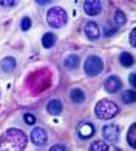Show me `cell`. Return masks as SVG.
<instances>
[{"label": "cell", "instance_id": "obj_1", "mask_svg": "<svg viewBox=\"0 0 136 151\" xmlns=\"http://www.w3.org/2000/svg\"><path fill=\"white\" fill-rule=\"evenodd\" d=\"M26 134L17 128H9L0 136V151H23Z\"/></svg>", "mask_w": 136, "mask_h": 151}, {"label": "cell", "instance_id": "obj_2", "mask_svg": "<svg viewBox=\"0 0 136 151\" xmlns=\"http://www.w3.org/2000/svg\"><path fill=\"white\" fill-rule=\"evenodd\" d=\"M26 86L33 93H42L45 90H48L51 86V73L46 68L34 71L33 74H30L28 80H26Z\"/></svg>", "mask_w": 136, "mask_h": 151}, {"label": "cell", "instance_id": "obj_3", "mask_svg": "<svg viewBox=\"0 0 136 151\" xmlns=\"http://www.w3.org/2000/svg\"><path fill=\"white\" fill-rule=\"evenodd\" d=\"M94 113H96V116L99 119H111L119 113V106L113 100L102 99L94 106Z\"/></svg>", "mask_w": 136, "mask_h": 151}, {"label": "cell", "instance_id": "obj_4", "mask_svg": "<svg viewBox=\"0 0 136 151\" xmlns=\"http://www.w3.org/2000/svg\"><path fill=\"white\" fill-rule=\"evenodd\" d=\"M67 12L64 8H59V6H54L48 11L46 14V22H48L53 28H60L67 23Z\"/></svg>", "mask_w": 136, "mask_h": 151}, {"label": "cell", "instance_id": "obj_5", "mask_svg": "<svg viewBox=\"0 0 136 151\" xmlns=\"http://www.w3.org/2000/svg\"><path fill=\"white\" fill-rule=\"evenodd\" d=\"M84 70H85V74L87 76H98L102 70H104V63H102V60L101 57L98 56H90L87 60H85V66H84Z\"/></svg>", "mask_w": 136, "mask_h": 151}, {"label": "cell", "instance_id": "obj_6", "mask_svg": "<svg viewBox=\"0 0 136 151\" xmlns=\"http://www.w3.org/2000/svg\"><path fill=\"white\" fill-rule=\"evenodd\" d=\"M31 140H33L34 145L42 147V145L46 143V140H48V136H46L43 128H34L33 133H31Z\"/></svg>", "mask_w": 136, "mask_h": 151}, {"label": "cell", "instance_id": "obj_7", "mask_svg": "<svg viewBox=\"0 0 136 151\" xmlns=\"http://www.w3.org/2000/svg\"><path fill=\"white\" fill-rule=\"evenodd\" d=\"M121 86H122V82L119 80V77H116V76H110L107 80H105V83H104V88H105V91L107 93H118L121 90Z\"/></svg>", "mask_w": 136, "mask_h": 151}, {"label": "cell", "instance_id": "obj_8", "mask_svg": "<svg viewBox=\"0 0 136 151\" xmlns=\"http://www.w3.org/2000/svg\"><path fill=\"white\" fill-rule=\"evenodd\" d=\"M102 134H104V139L108 142H118L119 139V129L114 125H105L102 129Z\"/></svg>", "mask_w": 136, "mask_h": 151}, {"label": "cell", "instance_id": "obj_9", "mask_svg": "<svg viewBox=\"0 0 136 151\" xmlns=\"http://www.w3.org/2000/svg\"><path fill=\"white\" fill-rule=\"evenodd\" d=\"M102 9V3L98 2V0H88V2L84 3V11L88 16H96L99 14Z\"/></svg>", "mask_w": 136, "mask_h": 151}, {"label": "cell", "instance_id": "obj_10", "mask_svg": "<svg viewBox=\"0 0 136 151\" xmlns=\"http://www.w3.org/2000/svg\"><path fill=\"white\" fill-rule=\"evenodd\" d=\"M84 31H85V36H87L88 39H91V40H96V39L99 37V34H101V29H99L98 23H94V22L85 23Z\"/></svg>", "mask_w": 136, "mask_h": 151}, {"label": "cell", "instance_id": "obj_11", "mask_svg": "<svg viewBox=\"0 0 136 151\" xmlns=\"http://www.w3.org/2000/svg\"><path fill=\"white\" fill-rule=\"evenodd\" d=\"M62 109H64V105L59 99H51L48 102V105H46V111H48L51 116H59L60 113H62Z\"/></svg>", "mask_w": 136, "mask_h": 151}, {"label": "cell", "instance_id": "obj_12", "mask_svg": "<svg viewBox=\"0 0 136 151\" xmlns=\"http://www.w3.org/2000/svg\"><path fill=\"white\" fill-rule=\"evenodd\" d=\"M77 133H79L80 139H90V137L94 134V127L91 125V123H82V125L79 127Z\"/></svg>", "mask_w": 136, "mask_h": 151}, {"label": "cell", "instance_id": "obj_13", "mask_svg": "<svg viewBox=\"0 0 136 151\" xmlns=\"http://www.w3.org/2000/svg\"><path fill=\"white\" fill-rule=\"evenodd\" d=\"M77 65H79V57L76 54H68L64 60V66L67 70H74V68H77Z\"/></svg>", "mask_w": 136, "mask_h": 151}, {"label": "cell", "instance_id": "obj_14", "mask_svg": "<svg viewBox=\"0 0 136 151\" xmlns=\"http://www.w3.org/2000/svg\"><path fill=\"white\" fill-rule=\"evenodd\" d=\"M0 66H2V71L3 73H11L16 68V60L12 59V57H5L2 60V63H0Z\"/></svg>", "mask_w": 136, "mask_h": 151}, {"label": "cell", "instance_id": "obj_15", "mask_svg": "<svg viewBox=\"0 0 136 151\" xmlns=\"http://www.w3.org/2000/svg\"><path fill=\"white\" fill-rule=\"evenodd\" d=\"M70 97H71V100L74 102V104H82V102L85 100V94H84L82 90L74 88V90H71V93H70Z\"/></svg>", "mask_w": 136, "mask_h": 151}, {"label": "cell", "instance_id": "obj_16", "mask_svg": "<svg viewBox=\"0 0 136 151\" xmlns=\"http://www.w3.org/2000/svg\"><path fill=\"white\" fill-rule=\"evenodd\" d=\"M56 36L54 34H51V32H46L45 36L42 37V45H43V48H53L54 45H56Z\"/></svg>", "mask_w": 136, "mask_h": 151}, {"label": "cell", "instance_id": "obj_17", "mask_svg": "<svg viewBox=\"0 0 136 151\" xmlns=\"http://www.w3.org/2000/svg\"><path fill=\"white\" fill-rule=\"evenodd\" d=\"M90 151H108V145L104 140H96L90 145Z\"/></svg>", "mask_w": 136, "mask_h": 151}, {"label": "cell", "instance_id": "obj_18", "mask_svg": "<svg viewBox=\"0 0 136 151\" xmlns=\"http://www.w3.org/2000/svg\"><path fill=\"white\" fill-rule=\"evenodd\" d=\"M113 22L116 23V26H122V25H125L127 17H125V14L122 11H116L113 14Z\"/></svg>", "mask_w": 136, "mask_h": 151}, {"label": "cell", "instance_id": "obj_19", "mask_svg": "<svg viewBox=\"0 0 136 151\" xmlns=\"http://www.w3.org/2000/svg\"><path fill=\"white\" fill-rule=\"evenodd\" d=\"M121 99H122V102H125V104H135V100H136V93H135L133 90L124 91V93H122V96H121Z\"/></svg>", "mask_w": 136, "mask_h": 151}, {"label": "cell", "instance_id": "obj_20", "mask_svg": "<svg viewBox=\"0 0 136 151\" xmlns=\"http://www.w3.org/2000/svg\"><path fill=\"white\" fill-rule=\"evenodd\" d=\"M119 62H121V65L122 66H132L133 65V57H132V54L130 52H122L121 54V57H119Z\"/></svg>", "mask_w": 136, "mask_h": 151}, {"label": "cell", "instance_id": "obj_21", "mask_svg": "<svg viewBox=\"0 0 136 151\" xmlns=\"http://www.w3.org/2000/svg\"><path fill=\"white\" fill-rule=\"evenodd\" d=\"M136 125H132L130 127V131H128V143H130V147L135 148L136 147Z\"/></svg>", "mask_w": 136, "mask_h": 151}, {"label": "cell", "instance_id": "obj_22", "mask_svg": "<svg viewBox=\"0 0 136 151\" xmlns=\"http://www.w3.org/2000/svg\"><path fill=\"white\" fill-rule=\"evenodd\" d=\"M20 26H22L23 31H28L31 28V19L30 17H23L22 19V23H20Z\"/></svg>", "mask_w": 136, "mask_h": 151}, {"label": "cell", "instance_id": "obj_23", "mask_svg": "<svg viewBox=\"0 0 136 151\" xmlns=\"http://www.w3.org/2000/svg\"><path fill=\"white\" fill-rule=\"evenodd\" d=\"M23 120L28 123V125H34V123H36V117H34V114H31V113H26L23 116Z\"/></svg>", "mask_w": 136, "mask_h": 151}, {"label": "cell", "instance_id": "obj_24", "mask_svg": "<svg viewBox=\"0 0 136 151\" xmlns=\"http://www.w3.org/2000/svg\"><path fill=\"white\" fill-rule=\"evenodd\" d=\"M114 31H116V29L111 28V26H105V28H104V34H105L107 37H110L111 34H114Z\"/></svg>", "mask_w": 136, "mask_h": 151}, {"label": "cell", "instance_id": "obj_25", "mask_svg": "<svg viewBox=\"0 0 136 151\" xmlns=\"http://www.w3.org/2000/svg\"><path fill=\"white\" fill-rule=\"evenodd\" d=\"M50 151H68V148L64 147V145H54V147L50 148Z\"/></svg>", "mask_w": 136, "mask_h": 151}, {"label": "cell", "instance_id": "obj_26", "mask_svg": "<svg viewBox=\"0 0 136 151\" xmlns=\"http://www.w3.org/2000/svg\"><path fill=\"white\" fill-rule=\"evenodd\" d=\"M0 5L2 6H14L16 2H12V0H0Z\"/></svg>", "mask_w": 136, "mask_h": 151}, {"label": "cell", "instance_id": "obj_27", "mask_svg": "<svg viewBox=\"0 0 136 151\" xmlns=\"http://www.w3.org/2000/svg\"><path fill=\"white\" fill-rule=\"evenodd\" d=\"M130 45H132V46L136 45V31H135V29L130 32Z\"/></svg>", "mask_w": 136, "mask_h": 151}, {"label": "cell", "instance_id": "obj_28", "mask_svg": "<svg viewBox=\"0 0 136 151\" xmlns=\"http://www.w3.org/2000/svg\"><path fill=\"white\" fill-rule=\"evenodd\" d=\"M135 77H136L135 74H130V77H128V79H130V83H132V86H133V88L136 86V82H135Z\"/></svg>", "mask_w": 136, "mask_h": 151}, {"label": "cell", "instance_id": "obj_29", "mask_svg": "<svg viewBox=\"0 0 136 151\" xmlns=\"http://www.w3.org/2000/svg\"><path fill=\"white\" fill-rule=\"evenodd\" d=\"M48 3H51L50 0H45V2H42V0H40V2H37V5H48Z\"/></svg>", "mask_w": 136, "mask_h": 151}, {"label": "cell", "instance_id": "obj_30", "mask_svg": "<svg viewBox=\"0 0 136 151\" xmlns=\"http://www.w3.org/2000/svg\"><path fill=\"white\" fill-rule=\"evenodd\" d=\"M113 151H121V150H119V148H114V150H113Z\"/></svg>", "mask_w": 136, "mask_h": 151}]
</instances>
